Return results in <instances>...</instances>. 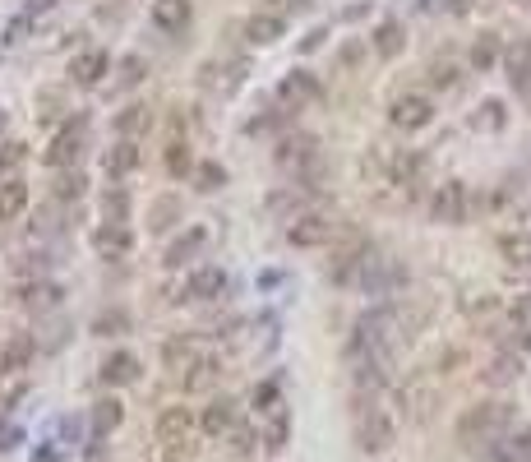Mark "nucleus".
<instances>
[{"mask_svg":"<svg viewBox=\"0 0 531 462\" xmlns=\"http://www.w3.org/2000/svg\"><path fill=\"white\" fill-rule=\"evenodd\" d=\"M513 426H518V412H513V402H481V407L462 412L458 439L467 444V449H485V444L504 439Z\"/></svg>","mask_w":531,"mask_h":462,"instance_id":"nucleus-1","label":"nucleus"},{"mask_svg":"<svg viewBox=\"0 0 531 462\" xmlns=\"http://www.w3.org/2000/svg\"><path fill=\"white\" fill-rule=\"evenodd\" d=\"M194 439H199V416L190 407H167L157 416V449L162 462H185L194 453Z\"/></svg>","mask_w":531,"mask_h":462,"instance_id":"nucleus-2","label":"nucleus"},{"mask_svg":"<svg viewBox=\"0 0 531 462\" xmlns=\"http://www.w3.org/2000/svg\"><path fill=\"white\" fill-rule=\"evenodd\" d=\"M338 236V218L333 213H319V208H305L301 218L287 222V241L296 250H314V245H328Z\"/></svg>","mask_w":531,"mask_h":462,"instance_id":"nucleus-3","label":"nucleus"},{"mask_svg":"<svg viewBox=\"0 0 531 462\" xmlns=\"http://www.w3.org/2000/svg\"><path fill=\"white\" fill-rule=\"evenodd\" d=\"M393 435H398V426H393V416L384 407H361L356 412V449L361 453H384L393 444Z\"/></svg>","mask_w":531,"mask_h":462,"instance_id":"nucleus-4","label":"nucleus"},{"mask_svg":"<svg viewBox=\"0 0 531 462\" xmlns=\"http://www.w3.org/2000/svg\"><path fill=\"white\" fill-rule=\"evenodd\" d=\"M213 356V347H208L199 333H181V338H171L162 342V361H167L171 375H190L199 361H208Z\"/></svg>","mask_w":531,"mask_h":462,"instance_id":"nucleus-5","label":"nucleus"},{"mask_svg":"<svg viewBox=\"0 0 531 462\" xmlns=\"http://www.w3.org/2000/svg\"><path fill=\"white\" fill-rule=\"evenodd\" d=\"M471 213V195H467V185L462 181H444L430 195V218L435 222H448V227H458V222H467Z\"/></svg>","mask_w":531,"mask_h":462,"instance_id":"nucleus-6","label":"nucleus"},{"mask_svg":"<svg viewBox=\"0 0 531 462\" xmlns=\"http://www.w3.org/2000/svg\"><path fill=\"white\" fill-rule=\"evenodd\" d=\"M388 121L407 134L425 130V125L435 121V102L425 98V93H402V98H393V107H388Z\"/></svg>","mask_w":531,"mask_h":462,"instance_id":"nucleus-7","label":"nucleus"},{"mask_svg":"<svg viewBox=\"0 0 531 462\" xmlns=\"http://www.w3.org/2000/svg\"><path fill=\"white\" fill-rule=\"evenodd\" d=\"M222 292H227V273H222V268H213V264H204V268H194L190 278H185V287H181V296H176V301H185V305L218 301Z\"/></svg>","mask_w":531,"mask_h":462,"instance_id":"nucleus-8","label":"nucleus"},{"mask_svg":"<svg viewBox=\"0 0 531 462\" xmlns=\"http://www.w3.org/2000/svg\"><path fill=\"white\" fill-rule=\"evenodd\" d=\"M84 144H88V125L84 121H70L56 139H51V148H47V162L51 167H74L79 162V153H84Z\"/></svg>","mask_w":531,"mask_h":462,"instance_id":"nucleus-9","label":"nucleus"},{"mask_svg":"<svg viewBox=\"0 0 531 462\" xmlns=\"http://www.w3.org/2000/svg\"><path fill=\"white\" fill-rule=\"evenodd\" d=\"M481 462H531V426H513L504 439L495 444H485L481 449Z\"/></svg>","mask_w":531,"mask_h":462,"instance_id":"nucleus-10","label":"nucleus"},{"mask_svg":"<svg viewBox=\"0 0 531 462\" xmlns=\"http://www.w3.org/2000/svg\"><path fill=\"white\" fill-rule=\"evenodd\" d=\"M278 98L287 102V111H291V107H310V102L324 98V84H319L310 70H291L287 79L278 84Z\"/></svg>","mask_w":531,"mask_h":462,"instance_id":"nucleus-11","label":"nucleus"},{"mask_svg":"<svg viewBox=\"0 0 531 462\" xmlns=\"http://www.w3.org/2000/svg\"><path fill=\"white\" fill-rule=\"evenodd\" d=\"M93 245L107 264H121V259H130V227H125V222H102Z\"/></svg>","mask_w":531,"mask_h":462,"instance_id":"nucleus-12","label":"nucleus"},{"mask_svg":"<svg viewBox=\"0 0 531 462\" xmlns=\"http://www.w3.org/2000/svg\"><path fill=\"white\" fill-rule=\"evenodd\" d=\"M139 375H144V365H139V356H130V352H116L102 361V384H107V389L139 384Z\"/></svg>","mask_w":531,"mask_h":462,"instance_id":"nucleus-13","label":"nucleus"},{"mask_svg":"<svg viewBox=\"0 0 531 462\" xmlns=\"http://www.w3.org/2000/svg\"><path fill=\"white\" fill-rule=\"evenodd\" d=\"M204 245H208V227H190V231H181V236H176V241L167 245V255H162V264H167V268L190 264V259L199 255V250H204Z\"/></svg>","mask_w":531,"mask_h":462,"instance_id":"nucleus-14","label":"nucleus"},{"mask_svg":"<svg viewBox=\"0 0 531 462\" xmlns=\"http://www.w3.org/2000/svg\"><path fill=\"white\" fill-rule=\"evenodd\" d=\"M107 70H111L107 51H84V56H74V65H70V74H74V84H79V88L102 84V74H107Z\"/></svg>","mask_w":531,"mask_h":462,"instance_id":"nucleus-15","label":"nucleus"},{"mask_svg":"<svg viewBox=\"0 0 531 462\" xmlns=\"http://www.w3.org/2000/svg\"><path fill=\"white\" fill-rule=\"evenodd\" d=\"M245 37H250L254 47H273L278 37H287V14H254L250 24H245Z\"/></svg>","mask_w":531,"mask_h":462,"instance_id":"nucleus-16","label":"nucleus"},{"mask_svg":"<svg viewBox=\"0 0 531 462\" xmlns=\"http://www.w3.org/2000/svg\"><path fill=\"white\" fill-rule=\"evenodd\" d=\"M518 375H522V352H499L495 361L485 365V384L490 389H508V384H518Z\"/></svg>","mask_w":531,"mask_h":462,"instance_id":"nucleus-17","label":"nucleus"},{"mask_svg":"<svg viewBox=\"0 0 531 462\" xmlns=\"http://www.w3.org/2000/svg\"><path fill=\"white\" fill-rule=\"evenodd\" d=\"M231 426H236V402L231 398H213L204 407V416H199V430H204V435H227Z\"/></svg>","mask_w":531,"mask_h":462,"instance_id":"nucleus-18","label":"nucleus"},{"mask_svg":"<svg viewBox=\"0 0 531 462\" xmlns=\"http://www.w3.org/2000/svg\"><path fill=\"white\" fill-rule=\"evenodd\" d=\"M190 0H153V24L162 28V33H181L185 24H190Z\"/></svg>","mask_w":531,"mask_h":462,"instance_id":"nucleus-19","label":"nucleus"},{"mask_svg":"<svg viewBox=\"0 0 531 462\" xmlns=\"http://www.w3.org/2000/svg\"><path fill=\"white\" fill-rule=\"evenodd\" d=\"M28 208V185L24 181H0V222H14Z\"/></svg>","mask_w":531,"mask_h":462,"instance_id":"nucleus-20","label":"nucleus"},{"mask_svg":"<svg viewBox=\"0 0 531 462\" xmlns=\"http://www.w3.org/2000/svg\"><path fill=\"white\" fill-rule=\"evenodd\" d=\"M268 213H278V218H301L305 213V185H296V190H273L268 195Z\"/></svg>","mask_w":531,"mask_h":462,"instance_id":"nucleus-21","label":"nucleus"},{"mask_svg":"<svg viewBox=\"0 0 531 462\" xmlns=\"http://www.w3.org/2000/svg\"><path fill=\"white\" fill-rule=\"evenodd\" d=\"M499 255H504L513 268H531V236L527 231H508V236H499Z\"/></svg>","mask_w":531,"mask_h":462,"instance_id":"nucleus-22","label":"nucleus"},{"mask_svg":"<svg viewBox=\"0 0 531 462\" xmlns=\"http://www.w3.org/2000/svg\"><path fill=\"white\" fill-rule=\"evenodd\" d=\"M134 167H139V148H134L130 139H121V144L107 153V176L111 181H121V176H130Z\"/></svg>","mask_w":531,"mask_h":462,"instance_id":"nucleus-23","label":"nucleus"},{"mask_svg":"<svg viewBox=\"0 0 531 462\" xmlns=\"http://www.w3.org/2000/svg\"><path fill=\"white\" fill-rule=\"evenodd\" d=\"M218 375H222V361H218V356H208V361L194 365L190 375H181V384L190 393H204V389H213V384H218Z\"/></svg>","mask_w":531,"mask_h":462,"instance_id":"nucleus-24","label":"nucleus"},{"mask_svg":"<svg viewBox=\"0 0 531 462\" xmlns=\"http://www.w3.org/2000/svg\"><path fill=\"white\" fill-rule=\"evenodd\" d=\"M504 65H508V79H513V84H522V79H527V74H531V37H518V42L508 47Z\"/></svg>","mask_w":531,"mask_h":462,"instance_id":"nucleus-25","label":"nucleus"},{"mask_svg":"<svg viewBox=\"0 0 531 462\" xmlns=\"http://www.w3.org/2000/svg\"><path fill=\"white\" fill-rule=\"evenodd\" d=\"M402 42H407V33H402L398 19H384V24L375 28V51H379V56H398Z\"/></svg>","mask_w":531,"mask_h":462,"instance_id":"nucleus-26","label":"nucleus"},{"mask_svg":"<svg viewBox=\"0 0 531 462\" xmlns=\"http://www.w3.org/2000/svg\"><path fill=\"white\" fill-rule=\"evenodd\" d=\"M19 301H24L28 310H51V305L61 301V287H56V282H33V287H24Z\"/></svg>","mask_w":531,"mask_h":462,"instance_id":"nucleus-27","label":"nucleus"},{"mask_svg":"<svg viewBox=\"0 0 531 462\" xmlns=\"http://www.w3.org/2000/svg\"><path fill=\"white\" fill-rule=\"evenodd\" d=\"M28 361H33V338H28V333H19V338H10L5 356H0V370H24Z\"/></svg>","mask_w":531,"mask_h":462,"instance_id":"nucleus-28","label":"nucleus"},{"mask_svg":"<svg viewBox=\"0 0 531 462\" xmlns=\"http://www.w3.org/2000/svg\"><path fill=\"white\" fill-rule=\"evenodd\" d=\"M125 421V407L116 398H102L97 402V412H93V426H97V435H111V430Z\"/></svg>","mask_w":531,"mask_h":462,"instance_id":"nucleus-29","label":"nucleus"},{"mask_svg":"<svg viewBox=\"0 0 531 462\" xmlns=\"http://www.w3.org/2000/svg\"><path fill=\"white\" fill-rule=\"evenodd\" d=\"M495 61H499V37L481 33V37H476V47H471V65H476V70H490Z\"/></svg>","mask_w":531,"mask_h":462,"instance_id":"nucleus-30","label":"nucleus"},{"mask_svg":"<svg viewBox=\"0 0 531 462\" xmlns=\"http://www.w3.org/2000/svg\"><path fill=\"white\" fill-rule=\"evenodd\" d=\"M144 130H148V107H125L121 116H116V134H121V139L144 134Z\"/></svg>","mask_w":531,"mask_h":462,"instance_id":"nucleus-31","label":"nucleus"},{"mask_svg":"<svg viewBox=\"0 0 531 462\" xmlns=\"http://www.w3.org/2000/svg\"><path fill=\"white\" fill-rule=\"evenodd\" d=\"M125 213H130L125 190H107V195H102V222H125Z\"/></svg>","mask_w":531,"mask_h":462,"instance_id":"nucleus-32","label":"nucleus"},{"mask_svg":"<svg viewBox=\"0 0 531 462\" xmlns=\"http://www.w3.org/2000/svg\"><path fill=\"white\" fill-rule=\"evenodd\" d=\"M287 435H291V421L282 412H273V421H268V435H264V444H268V453H282V444H287Z\"/></svg>","mask_w":531,"mask_h":462,"instance_id":"nucleus-33","label":"nucleus"},{"mask_svg":"<svg viewBox=\"0 0 531 462\" xmlns=\"http://www.w3.org/2000/svg\"><path fill=\"white\" fill-rule=\"evenodd\" d=\"M471 125H476V130H499V125H504V102L490 98L481 111H476V121H471Z\"/></svg>","mask_w":531,"mask_h":462,"instance_id":"nucleus-34","label":"nucleus"},{"mask_svg":"<svg viewBox=\"0 0 531 462\" xmlns=\"http://www.w3.org/2000/svg\"><path fill=\"white\" fill-rule=\"evenodd\" d=\"M125 329H130V319H125L121 310H107V315H97V333H102V338H121Z\"/></svg>","mask_w":531,"mask_h":462,"instance_id":"nucleus-35","label":"nucleus"},{"mask_svg":"<svg viewBox=\"0 0 531 462\" xmlns=\"http://www.w3.org/2000/svg\"><path fill=\"white\" fill-rule=\"evenodd\" d=\"M167 171H176V176H185V171H190V148H185V139H171V148H167Z\"/></svg>","mask_w":531,"mask_h":462,"instance_id":"nucleus-36","label":"nucleus"},{"mask_svg":"<svg viewBox=\"0 0 531 462\" xmlns=\"http://www.w3.org/2000/svg\"><path fill=\"white\" fill-rule=\"evenodd\" d=\"M194 181H199V190H218V185L227 181V171H222L218 162H204V167H194Z\"/></svg>","mask_w":531,"mask_h":462,"instance_id":"nucleus-37","label":"nucleus"},{"mask_svg":"<svg viewBox=\"0 0 531 462\" xmlns=\"http://www.w3.org/2000/svg\"><path fill=\"white\" fill-rule=\"evenodd\" d=\"M430 84H435V88H453V84H458V65H448V61L430 65Z\"/></svg>","mask_w":531,"mask_h":462,"instance_id":"nucleus-38","label":"nucleus"},{"mask_svg":"<svg viewBox=\"0 0 531 462\" xmlns=\"http://www.w3.org/2000/svg\"><path fill=\"white\" fill-rule=\"evenodd\" d=\"M56 195H61V199H79V195H84V176H79V171H65L61 185H56Z\"/></svg>","mask_w":531,"mask_h":462,"instance_id":"nucleus-39","label":"nucleus"},{"mask_svg":"<svg viewBox=\"0 0 531 462\" xmlns=\"http://www.w3.org/2000/svg\"><path fill=\"white\" fill-rule=\"evenodd\" d=\"M254 402L264 407V412H278V384L268 379V384H259V393H254Z\"/></svg>","mask_w":531,"mask_h":462,"instance_id":"nucleus-40","label":"nucleus"},{"mask_svg":"<svg viewBox=\"0 0 531 462\" xmlns=\"http://www.w3.org/2000/svg\"><path fill=\"white\" fill-rule=\"evenodd\" d=\"M421 10H430V14H435V10H444V14H462V10H467V0H421Z\"/></svg>","mask_w":531,"mask_h":462,"instance_id":"nucleus-41","label":"nucleus"},{"mask_svg":"<svg viewBox=\"0 0 531 462\" xmlns=\"http://www.w3.org/2000/svg\"><path fill=\"white\" fill-rule=\"evenodd\" d=\"M19 158H24V144H5L0 148V171H10Z\"/></svg>","mask_w":531,"mask_h":462,"instance_id":"nucleus-42","label":"nucleus"},{"mask_svg":"<svg viewBox=\"0 0 531 462\" xmlns=\"http://www.w3.org/2000/svg\"><path fill=\"white\" fill-rule=\"evenodd\" d=\"M19 426H10V421H0V449H14V444H19Z\"/></svg>","mask_w":531,"mask_h":462,"instance_id":"nucleus-43","label":"nucleus"},{"mask_svg":"<svg viewBox=\"0 0 531 462\" xmlns=\"http://www.w3.org/2000/svg\"><path fill=\"white\" fill-rule=\"evenodd\" d=\"M513 88H518L522 98H527V107H531V74H527V79H522V84H513Z\"/></svg>","mask_w":531,"mask_h":462,"instance_id":"nucleus-44","label":"nucleus"}]
</instances>
